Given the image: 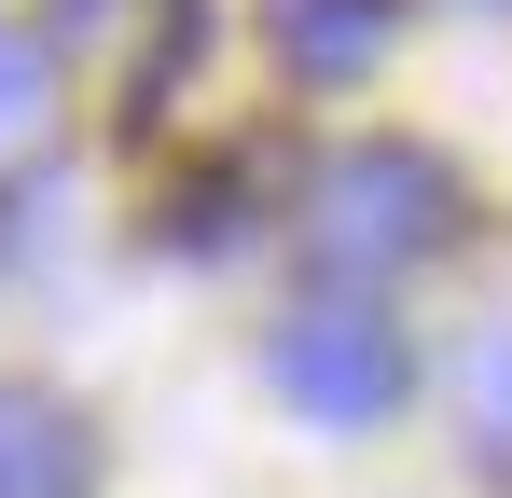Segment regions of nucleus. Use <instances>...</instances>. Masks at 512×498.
Here are the masks:
<instances>
[{"mask_svg": "<svg viewBox=\"0 0 512 498\" xmlns=\"http://www.w3.org/2000/svg\"><path fill=\"white\" fill-rule=\"evenodd\" d=\"M42 139H56V56L28 28H0V166H28Z\"/></svg>", "mask_w": 512, "mask_h": 498, "instance_id": "obj_5", "label": "nucleus"}, {"mask_svg": "<svg viewBox=\"0 0 512 498\" xmlns=\"http://www.w3.org/2000/svg\"><path fill=\"white\" fill-rule=\"evenodd\" d=\"M457 415H471V457L512 471V319L471 332V360H457Z\"/></svg>", "mask_w": 512, "mask_h": 498, "instance_id": "obj_6", "label": "nucleus"}, {"mask_svg": "<svg viewBox=\"0 0 512 498\" xmlns=\"http://www.w3.org/2000/svg\"><path fill=\"white\" fill-rule=\"evenodd\" d=\"M263 388L305 415V429H388V415H402V388H416V346H402V319H388V305L333 291V305H291V319H277Z\"/></svg>", "mask_w": 512, "mask_h": 498, "instance_id": "obj_2", "label": "nucleus"}, {"mask_svg": "<svg viewBox=\"0 0 512 498\" xmlns=\"http://www.w3.org/2000/svg\"><path fill=\"white\" fill-rule=\"evenodd\" d=\"M388 28H402V0H263V42L291 83H374Z\"/></svg>", "mask_w": 512, "mask_h": 498, "instance_id": "obj_4", "label": "nucleus"}, {"mask_svg": "<svg viewBox=\"0 0 512 498\" xmlns=\"http://www.w3.org/2000/svg\"><path fill=\"white\" fill-rule=\"evenodd\" d=\"M457 166L416 153V139H346L319 180H305V249L333 263V277H360V291H388V277H416V263H443L457 249Z\"/></svg>", "mask_w": 512, "mask_h": 498, "instance_id": "obj_1", "label": "nucleus"}, {"mask_svg": "<svg viewBox=\"0 0 512 498\" xmlns=\"http://www.w3.org/2000/svg\"><path fill=\"white\" fill-rule=\"evenodd\" d=\"M471 14H512V0H471Z\"/></svg>", "mask_w": 512, "mask_h": 498, "instance_id": "obj_8", "label": "nucleus"}, {"mask_svg": "<svg viewBox=\"0 0 512 498\" xmlns=\"http://www.w3.org/2000/svg\"><path fill=\"white\" fill-rule=\"evenodd\" d=\"M0 498H97V429L56 388H0Z\"/></svg>", "mask_w": 512, "mask_h": 498, "instance_id": "obj_3", "label": "nucleus"}, {"mask_svg": "<svg viewBox=\"0 0 512 498\" xmlns=\"http://www.w3.org/2000/svg\"><path fill=\"white\" fill-rule=\"evenodd\" d=\"M97 14H111V0H70V28H97Z\"/></svg>", "mask_w": 512, "mask_h": 498, "instance_id": "obj_7", "label": "nucleus"}]
</instances>
